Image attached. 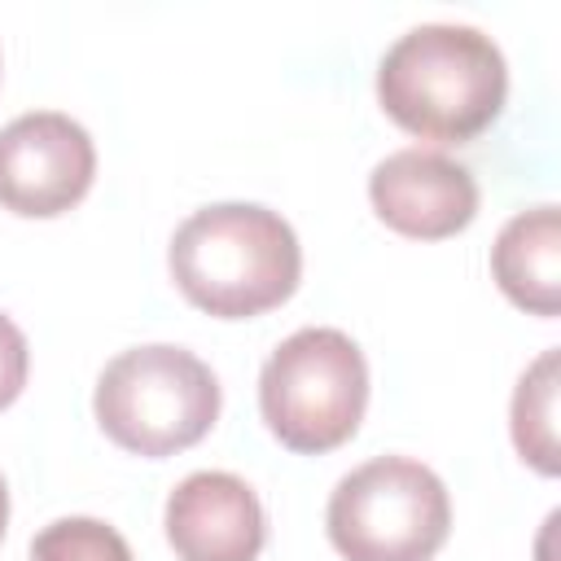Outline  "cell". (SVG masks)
Returning a JSON list of instances; mask_svg holds the SVG:
<instances>
[{
    "label": "cell",
    "instance_id": "1",
    "mask_svg": "<svg viewBox=\"0 0 561 561\" xmlns=\"http://www.w3.org/2000/svg\"><path fill=\"white\" fill-rule=\"evenodd\" d=\"M508 96V66L491 35L456 22H425L399 35L377 66L381 110L412 136L465 145L482 136Z\"/></svg>",
    "mask_w": 561,
    "mask_h": 561
},
{
    "label": "cell",
    "instance_id": "2",
    "mask_svg": "<svg viewBox=\"0 0 561 561\" xmlns=\"http://www.w3.org/2000/svg\"><path fill=\"white\" fill-rule=\"evenodd\" d=\"M180 294L219 320H250L280 307L302 276L294 228L254 202L193 210L167 250Z\"/></svg>",
    "mask_w": 561,
    "mask_h": 561
},
{
    "label": "cell",
    "instance_id": "3",
    "mask_svg": "<svg viewBox=\"0 0 561 561\" xmlns=\"http://www.w3.org/2000/svg\"><path fill=\"white\" fill-rule=\"evenodd\" d=\"M92 408L123 451L158 460L210 434L219 416V381L184 346H131L96 377Z\"/></svg>",
    "mask_w": 561,
    "mask_h": 561
},
{
    "label": "cell",
    "instance_id": "4",
    "mask_svg": "<svg viewBox=\"0 0 561 561\" xmlns=\"http://www.w3.org/2000/svg\"><path fill=\"white\" fill-rule=\"evenodd\" d=\"M259 408L289 451L320 456L342 447L368 408L364 351L342 329L289 333L259 373Z\"/></svg>",
    "mask_w": 561,
    "mask_h": 561
},
{
    "label": "cell",
    "instance_id": "5",
    "mask_svg": "<svg viewBox=\"0 0 561 561\" xmlns=\"http://www.w3.org/2000/svg\"><path fill=\"white\" fill-rule=\"evenodd\" d=\"M324 522L346 561H430L447 543L451 500L430 465L377 456L333 486Z\"/></svg>",
    "mask_w": 561,
    "mask_h": 561
},
{
    "label": "cell",
    "instance_id": "6",
    "mask_svg": "<svg viewBox=\"0 0 561 561\" xmlns=\"http://www.w3.org/2000/svg\"><path fill=\"white\" fill-rule=\"evenodd\" d=\"M96 149L83 123L61 110H31L0 127V206L22 219H53L83 202Z\"/></svg>",
    "mask_w": 561,
    "mask_h": 561
},
{
    "label": "cell",
    "instance_id": "7",
    "mask_svg": "<svg viewBox=\"0 0 561 561\" xmlns=\"http://www.w3.org/2000/svg\"><path fill=\"white\" fill-rule=\"evenodd\" d=\"M373 210L386 228L412 241H443L473 224L478 184L469 167L434 149H399L368 175Z\"/></svg>",
    "mask_w": 561,
    "mask_h": 561
},
{
    "label": "cell",
    "instance_id": "8",
    "mask_svg": "<svg viewBox=\"0 0 561 561\" xmlns=\"http://www.w3.org/2000/svg\"><path fill=\"white\" fill-rule=\"evenodd\" d=\"M167 539L180 561H254L267 517L237 473L202 469L167 495Z\"/></svg>",
    "mask_w": 561,
    "mask_h": 561
},
{
    "label": "cell",
    "instance_id": "9",
    "mask_svg": "<svg viewBox=\"0 0 561 561\" xmlns=\"http://www.w3.org/2000/svg\"><path fill=\"white\" fill-rule=\"evenodd\" d=\"M491 272L508 302H517L530 316H557L561 311V215L557 206H535V210L513 215L491 245Z\"/></svg>",
    "mask_w": 561,
    "mask_h": 561
},
{
    "label": "cell",
    "instance_id": "10",
    "mask_svg": "<svg viewBox=\"0 0 561 561\" xmlns=\"http://www.w3.org/2000/svg\"><path fill=\"white\" fill-rule=\"evenodd\" d=\"M557 373H561V355L543 351L522 373V381L513 390V447L522 451L526 465H535L548 478L561 469V451H557Z\"/></svg>",
    "mask_w": 561,
    "mask_h": 561
},
{
    "label": "cell",
    "instance_id": "11",
    "mask_svg": "<svg viewBox=\"0 0 561 561\" xmlns=\"http://www.w3.org/2000/svg\"><path fill=\"white\" fill-rule=\"evenodd\" d=\"M31 561H136L127 539L96 517H57L31 539Z\"/></svg>",
    "mask_w": 561,
    "mask_h": 561
},
{
    "label": "cell",
    "instance_id": "12",
    "mask_svg": "<svg viewBox=\"0 0 561 561\" xmlns=\"http://www.w3.org/2000/svg\"><path fill=\"white\" fill-rule=\"evenodd\" d=\"M26 368H31V351L22 329L0 311V408H9L22 386H26Z\"/></svg>",
    "mask_w": 561,
    "mask_h": 561
},
{
    "label": "cell",
    "instance_id": "13",
    "mask_svg": "<svg viewBox=\"0 0 561 561\" xmlns=\"http://www.w3.org/2000/svg\"><path fill=\"white\" fill-rule=\"evenodd\" d=\"M4 526H9V491H4V478H0V539H4Z\"/></svg>",
    "mask_w": 561,
    "mask_h": 561
}]
</instances>
